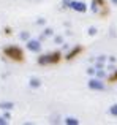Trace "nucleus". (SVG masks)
<instances>
[{
	"mask_svg": "<svg viewBox=\"0 0 117 125\" xmlns=\"http://www.w3.org/2000/svg\"><path fill=\"white\" fill-rule=\"evenodd\" d=\"M0 108L2 109H11V108H14V104L10 103V101H3V103H0Z\"/></svg>",
	"mask_w": 117,
	"mask_h": 125,
	"instance_id": "6",
	"label": "nucleus"
},
{
	"mask_svg": "<svg viewBox=\"0 0 117 125\" xmlns=\"http://www.w3.org/2000/svg\"><path fill=\"white\" fill-rule=\"evenodd\" d=\"M57 59H58V54H54V55H43V57L38 59V62H40L41 65H44V63H49V62H56Z\"/></svg>",
	"mask_w": 117,
	"mask_h": 125,
	"instance_id": "3",
	"label": "nucleus"
},
{
	"mask_svg": "<svg viewBox=\"0 0 117 125\" xmlns=\"http://www.w3.org/2000/svg\"><path fill=\"white\" fill-rule=\"evenodd\" d=\"M109 113H111L112 116H117V104H114V106H111V109H109Z\"/></svg>",
	"mask_w": 117,
	"mask_h": 125,
	"instance_id": "9",
	"label": "nucleus"
},
{
	"mask_svg": "<svg viewBox=\"0 0 117 125\" xmlns=\"http://www.w3.org/2000/svg\"><path fill=\"white\" fill-rule=\"evenodd\" d=\"M89 33H90V35H95V33H97V29H95V27H90V29H89Z\"/></svg>",
	"mask_w": 117,
	"mask_h": 125,
	"instance_id": "12",
	"label": "nucleus"
},
{
	"mask_svg": "<svg viewBox=\"0 0 117 125\" xmlns=\"http://www.w3.org/2000/svg\"><path fill=\"white\" fill-rule=\"evenodd\" d=\"M70 8H73L74 11L84 13L87 10V6H86V3H82V2H70Z\"/></svg>",
	"mask_w": 117,
	"mask_h": 125,
	"instance_id": "1",
	"label": "nucleus"
},
{
	"mask_svg": "<svg viewBox=\"0 0 117 125\" xmlns=\"http://www.w3.org/2000/svg\"><path fill=\"white\" fill-rule=\"evenodd\" d=\"M65 122H67L68 125H78V124H79V120L74 119V117H67V119H65Z\"/></svg>",
	"mask_w": 117,
	"mask_h": 125,
	"instance_id": "7",
	"label": "nucleus"
},
{
	"mask_svg": "<svg viewBox=\"0 0 117 125\" xmlns=\"http://www.w3.org/2000/svg\"><path fill=\"white\" fill-rule=\"evenodd\" d=\"M30 87H40V81H38V79H35V78H33V79H30Z\"/></svg>",
	"mask_w": 117,
	"mask_h": 125,
	"instance_id": "8",
	"label": "nucleus"
},
{
	"mask_svg": "<svg viewBox=\"0 0 117 125\" xmlns=\"http://www.w3.org/2000/svg\"><path fill=\"white\" fill-rule=\"evenodd\" d=\"M6 54L14 57V59H21V55H22L21 49H18V48H6Z\"/></svg>",
	"mask_w": 117,
	"mask_h": 125,
	"instance_id": "5",
	"label": "nucleus"
},
{
	"mask_svg": "<svg viewBox=\"0 0 117 125\" xmlns=\"http://www.w3.org/2000/svg\"><path fill=\"white\" fill-rule=\"evenodd\" d=\"M89 87L93 89V90H103V89H105V84H103L101 81H98V79H90L89 81Z\"/></svg>",
	"mask_w": 117,
	"mask_h": 125,
	"instance_id": "2",
	"label": "nucleus"
},
{
	"mask_svg": "<svg viewBox=\"0 0 117 125\" xmlns=\"http://www.w3.org/2000/svg\"><path fill=\"white\" fill-rule=\"evenodd\" d=\"M111 2H112V3H116V5H117V0H111Z\"/></svg>",
	"mask_w": 117,
	"mask_h": 125,
	"instance_id": "16",
	"label": "nucleus"
},
{
	"mask_svg": "<svg viewBox=\"0 0 117 125\" xmlns=\"http://www.w3.org/2000/svg\"><path fill=\"white\" fill-rule=\"evenodd\" d=\"M27 48L30 49V51H33V52H38L41 49V44H40V41H37V40H30L27 43Z\"/></svg>",
	"mask_w": 117,
	"mask_h": 125,
	"instance_id": "4",
	"label": "nucleus"
},
{
	"mask_svg": "<svg viewBox=\"0 0 117 125\" xmlns=\"http://www.w3.org/2000/svg\"><path fill=\"white\" fill-rule=\"evenodd\" d=\"M51 33H52L51 29H46V30H44V37H48V35H51Z\"/></svg>",
	"mask_w": 117,
	"mask_h": 125,
	"instance_id": "14",
	"label": "nucleus"
},
{
	"mask_svg": "<svg viewBox=\"0 0 117 125\" xmlns=\"http://www.w3.org/2000/svg\"><path fill=\"white\" fill-rule=\"evenodd\" d=\"M97 76H98V78H105L106 73H105V71H101V70H98V71H97Z\"/></svg>",
	"mask_w": 117,
	"mask_h": 125,
	"instance_id": "11",
	"label": "nucleus"
},
{
	"mask_svg": "<svg viewBox=\"0 0 117 125\" xmlns=\"http://www.w3.org/2000/svg\"><path fill=\"white\" fill-rule=\"evenodd\" d=\"M5 124H6V120H3L2 117H0V125H5Z\"/></svg>",
	"mask_w": 117,
	"mask_h": 125,
	"instance_id": "15",
	"label": "nucleus"
},
{
	"mask_svg": "<svg viewBox=\"0 0 117 125\" xmlns=\"http://www.w3.org/2000/svg\"><path fill=\"white\" fill-rule=\"evenodd\" d=\"M92 11H98V6H97L95 0H93V3H92Z\"/></svg>",
	"mask_w": 117,
	"mask_h": 125,
	"instance_id": "13",
	"label": "nucleus"
},
{
	"mask_svg": "<svg viewBox=\"0 0 117 125\" xmlns=\"http://www.w3.org/2000/svg\"><path fill=\"white\" fill-rule=\"evenodd\" d=\"M19 37H21V40H29V33H27V32H22Z\"/></svg>",
	"mask_w": 117,
	"mask_h": 125,
	"instance_id": "10",
	"label": "nucleus"
}]
</instances>
